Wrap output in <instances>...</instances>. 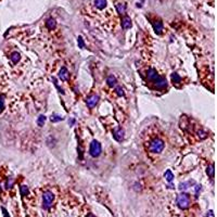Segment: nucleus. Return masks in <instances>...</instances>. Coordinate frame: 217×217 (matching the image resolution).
Returning <instances> with one entry per match:
<instances>
[{"label": "nucleus", "instance_id": "1", "mask_svg": "<svg viewBox=\"0 0 217 217\" xmlns=\"http://www.w3.org/2000/svg\"><path fill=\"white\" fill-rule=\"evenodd\" d=\"M147 79L148 81L152 83L156 89H164L166 88V79L163 76H160L157 74L156 69H149L147 71Z\"/></svg>", "mask_w": 217, "mask_h": 217}, {"label": "nucleus", "instance_id": "19", "mask_svg": "<svg viewBox=\"0 0 217 217\" xmlns=\"http://www.w3.org/2000/svg\"><path fill=\"white\" fill-rule=\"evenodd\" d=\"M51 122L52 123H57V122H60V120H62V116H60V115L58 114H53L51 116Z\"/></svg>", "mask_w": 217, "mask_h": 217}, {"label": "nucleus", "instance_id": "14", "mask_svg": "<svg viewBox=\"0 0 217 217\" xmlns=\"http://www.w3.org/2000/svg\"><path fill=\"white\" fill-rule=\"evenodd\" d=\"M171 81H173V84L178 85V84L181 83V77H180L177 73H173V74H171Z\"/></svg>", "mask_w": 217, "mask_h": 217}, {"label": "nucleus", "instance_id": "15", "mask_svg": "<svg viewBox=\"0 0 217 217\" xmlns=\"http://www.w3.org/2000/svg\"><path fill=\"white\" fill-rule=\"evenodd\" d=\"M107 83H108V85L110 87H113V86L116 85V78H115L113 75H110L108 77V79H107Z\"/></svg>", "mask_w": 217, "mask_h": 217}, {"label": "nucleus", "instance_id": "2", "mask_svg": "<svg viewBox=\"0 0 217 217\" xmlns=\"http://www.w3.org/2000/svg\"><path fill=\"white\" fill-rule=\"evenodd\" d=\"M164 148H165V142L160 138H155L149 142V151L151 153H161Z\"/></svg>", "mask_w": 217, "mask_h": 217}, {"label": "nucleus", "instance_id": "5", "mask_svg": "<svg viewBox=\"0 0 217 217\" xmlns=\"http://www.w3.org/2000/svg\"><path fill=\"white\" fill-rule=\"evenodd\" d=\"M89 153L92 157H97L101 153V144L97 140H93L90 143V148H89Z\"/></svg>", "mask_w": 217, "mask_h": 217}, {"label": "nucleus", "instance_id": "7", "mask_svg": "<svg viewBox=\"0 0 217 217\" xmlns=\"http://www.w3.org/2000/svg\"><path fill=\"white\" fill-rule=\"evenodd\" d=\"M69 71L66 67H62V69H60V73H59V78L62 80V81H66V80L69 79Z\"/></svg>", "mask_w": 217, "mask_h": 217}, {"label": "nucleus", "instance_id": "9", "mask_svg": "<svg viewBox=\"0 0 217 217\" xmlns=\"http://www.w3.org/2000/svg\"><path fill=\"white\" fill-rule=\"evenodd\" d=\"M122 27L124 29H128L132 27V20L128 17H125L122 19Z\"/></svg>", "mask_w": 217, "mask_h": 217}, {"label": "nucleus", "instance_id": "13", "mask_svg": "<svg viewBox=\"0 0 217 217\" xmlns=\"http://www.w3.org/2000/svg\"><path fill=\"white\" fill-rule=\"evenodd\" d=\"M95 6L99 10H102L107 7V0H95Z\"/></svg>", "mask_w": 217, "mask_h": 217}, {"label": "nucleus", "instance_id": "21", "mask_svg": "<svg viewBox=\"0 0 217 217\" xmlns=\"http://www.w3.org/2000/svg\"><path fill=\"white\" fill-rule=\"evenodd\" d=\"M27 193H28V188H27L26 186H22V187H21V194L24 196V195H26Z\"/></svg>", "mask_w": 217, "mask_h": 217}, {"label": "nucleus", "instance_id": "10", "mask_svg": "<svg viewBox=\"0 0 217 217\" xmlns=\"http://www.w3.org/2000/svg\"><path fill=\"white\" fill-rule=\"evenodd\" d=\"M153 28L156 34H161L163 30V23L161 21H154L153 22Z\"/></svg>", "mask_w": 217, "mask_h": 217}, {"label": "nucleus", "instance_id": "6", "mask_svg": "<svg viewBox=\"0 0 217 217\" xmlns=\"http://www.w3.org/2000/svg\"><path fill=\"white\" fill-rule=\"evenodd\" d=\"M98 101H99V97L96 96V95H93V96H91V97L87 98V100H86V104H87V107H88V108H95V107L97 105Z\"/></svg>", "mask_w": 217, "mask_h": 217}, {"label": "nucleus", "instance_id": "17", "mask_svg": "<svg viewBox=\"0 0 217 217\" xmlns=\"http://www.w3.org/2000/svg\"><path fill=\"white\" fill-rule=\"evenodd\" d=\"M116 9H117V12H118L120 14H125V5L117 3V5H116Z\"/></svg>", "mask_w": 217, "mask_h": 217}, {"label": "nucleus", "instance_id": "24", "mask_svg": "<svg viewBox=\"0 0 217 217\" xmlns=\"http://www.w3.org/2000/svg\"><path fill=\"white\" fill-rule=\"evenodd\" d=\"M189 185H190V181H189V183H180V186H179V189H180V190H183V189H187V188H188Z\"/></svg>", "mask_w": 217, "mask_h": 217}, {"label": "nucleus", "instance_id": "18", "mask_svg": "<svg viewBox=\"0 0 217 217\" xmlns=\"http://www.w3.org/2000/svg\"><path fill=\"white\" fill-rule=\"evenodd\" d=\"M45 120H46V116L45 115H40L39 117H38V120H37V124H38V126H44V124H45Z\"/></svg>", "mask_w": 217, "mask_h": 217}, {"label": "nucleus", "instance_id": "16", "mask_svg": "<svg viewBox=\"0 0 217 217\" xmlns=\"http://www.w3.org/2000/svg\"><path fill=\"white\" fill-rule=\"evenodd\" d=\"M164 177L166 178V180H167L168 183L173 181V179H174V175H173V173L171 171V169H167V171H165V174H164Z\"/></svg>", "mask_w": 217, "mask_h": 217}, {"label": "nucleus", "instance_id": "4", "mask_svg": "<svg viewBox=\"0 0 217 217\" xmlns=\"http://www.w3.org/2000/svg\"><path fill=\"white\" fill-rule=\"evenodd\" d=\"M53 200H54V195L51 191H45L42 194V206H44V208L48 210L52 205Z\"/></svg>", "mask_w": 217, "mask_h": 217}, {"label": "nucleus", "instance_id": "12", "mask_svg": "<svg viewBox=\"0 0 217 217\" xmlns=\"http://www.w3.org/2000/svg\"><path fill=\"white\" fill-rule=\"evenodd\" d=\"M20 59H21V56H20L19 52L14 51L10 54V60H11V62L13 63V64H17V63L20 61Z\"/></svg>", "mask_w": 217, "mask_h": 217}, {"label": "nucleus", "instance_id": "25", "mask_svg": "<svg viewBox=\"0 0 217 217\" xmlns=\"http://www.w3.org/2000/svg\"><path fill=\"white\" fill-rule=\"evenodd\" d=\"M2 212H3V216L5 217H10L9 215H8V212H7L6 208H3V207H2Z\"/></svg>", "mask_w": 217, "mask_h": 217}, {"label": "nucleus", "instance_id": "8", "mask_svg": "<svg viewBox=\"0 0 217 217\" xmlns=\"http://www.w3.org/2000/svg\"><path fill=\"white\" fill-rule=\"evenodd\" d=\"M113 137H114L115 140H117V141H120L123 137H124V130L122 129V128H117V129H115L114 132H113Z\"/></svg>", "mask_w": 217, "mask_h": 217}, {"label": "nucleus", "instance_id": "3", "mask_svg": "<svg viewBox=\"0 0 217 217\" xmlns=\"http://www.w3.org/2000/svg\"><path fill=\"white\" fill-rule=\"evenodd\" d=\"M177 204L181 210L187 208L190 204V195L188 193H180L177 196Z\"/></svg>", "mask_w": 217, "mask_h": 217}, {"label": "nucleus", "instance_id": "23", "mask_svg": "<svg viewBox=\"0 0 217 217\" xmlns=\"http://www.w3.org/2000/svg\"><path fill=\"white\" fill-rule=\"evenodd\" d=\"M115 91H116V93H117L118 96H123V95H124V91H123V88H122V87H116Z\"/></svg>", "mask_w": 217, "mask_h": 217}, {"label": "nucleus", "instance_id": "26", "mask_svg": "<svg viewBox=\"0 0 217 217\" xmlns=\"http://www.w3.org/2000/svg\"><path fill=\"white\" fill-rule=\"evenodd\" d=\"M87 217H95V215H93V214H91V213H89V214L87 215Z\"/></svg>", "mask_w": 217, "mask_h": 217}, {"label": "nucleus", "instance_id": "22", "mask_svg": "<svg viewBox=\"0 0 217 217\" xmlns=\"http://www.w3.org/2000/svg\"><path fill=\"white\" fill-rule=\"evenodd\" d=\"M77 42H78V47L79 48H84L85 47V44H84V40H83V38L81 37H78V39H77Z\"/></svg>", "mask_w": 217, "mask_h": 217}, {"label": "nucleus", "instance_id": "20", "mask_svg": "<svg viewBox=\"0 0 217 217\" xmlns=\"http://www.w3.org/2000/svg\"><path fill=\"white\" fill-rule=\"evenodd\" d=\"M207 175L210 176L211 178H213L214 177V165H211L208 168H207Z\"/></svg>", "mask_w": 217, "mask_h": 217}, {"label": "nucleus", "instance_id": "11", "mask_svg": "<svg viewBox=\"0 0 217 217\" xmlns=\"http://www.w3.org/2000/svg\"><path fill=\"white\" fill-rule=\"evenodd\" d=\"M46 26H47V28L50 29V30L54 29L56 28V26H57V22H56V20H54V19H52V17L48 19V20H47V22H46Z\"/></svg>", "mask_w": 217, "mask_h": 217}]
</instances>
